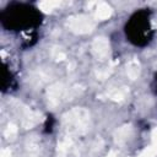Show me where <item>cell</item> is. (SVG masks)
<instances>
[{"instance_id":"obj_1","label":"cell","mask_w":157,"mask_h":157,"mask_svg":"<svg viewBox=\"0 0 157 157\" xmlns=\"http://www.w3.org/2000/svg\"><path fill=\"white\" fill-rule=\"evenodd\" d=\"M70 27L72 28V31H75L77 33H86V32H90L93 28V23L90 18L80 16V17H76V18H71Z\"/></svg>"},{"instance_id":"obj_2","label":"cell","mask_w":157,"mask_h":157,"mask_svg":"<svg viewBox=\"0 0 157 157\" xmlns=\"http://www.w3.org/2000/svg\"><path fill=\"white\" fill-rule=\"evenodd\" d=\"M108 49H109V45H108V42L104 39V38H97L93 43V50L97 55L99 56H103L108 53Z\"/></svg>"},{"instance_id":"obj_3","label":"cell","mask_w":157,"mask_h":157,"mask_svg":"<svg viewBox=\"0 0 157 157\" xmlns=\"http://www.w3.org/2000/svg\"><path fill=\"white\" fill-rule=\"evenodd\" d=\"M110 13H112L110 7H109L108 5H105V4H101V5H99V7L97 9L96 17H97V18H99V20H104V18L109 17V16H110Z\"/></svg>"},{"instance_id":"obj_4","label":"cell","mask_w":157,"mask_h":157,"mask_svg":"<svg viewBox=\"0 0 157 157\" xmlns=\"http://www.w3.org/2000/svg\"><path fill=\"white\" fill-rule=\"evenodd\" d=\"M126 72H128V75H129L130 78L135 80L139 76V64L136 61H130L129 65H128Z\"/></svg>"}]
</instances>
